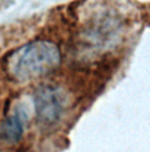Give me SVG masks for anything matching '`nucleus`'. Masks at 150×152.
<instances>
[{
  "label": "nucleus",
  "mask_w": 150,
  "mask_h": 152,
  "mask_svg": "<svg viewBox=\"0 0 150 152\" xmlns=\"http://www.w3.org/2000/svg\"><path fill=\"white\" fill-rule=\"evenodd\" d=\"M61 64V52L56 44L48 40H34L9 53L6 71L18 83L43 77Z\"/></svg>",
  "instance_id": "1"
},
{
  "label": "nucleus",
  "mask_w": 150,
  "mask_h": 152,
  "mask_svg": "<svg viewBox=\"0 0 150 152\" xmlns=\"http://www.w3.org/2000/svg\"><path fill=\"white\" fill-rule=\"evenodd\" d=\"M33 102L38 121L43 126H53L65 112L67 97L62 88L52 84H45L35 90Z\"/></svg>",
  "instance_id": "2"
},
{
  "label": "nucleus",
  "mask_w": 150,
  "mask_h": 152,
  "mask_svg": "<svg viewBox=\"0 0 150 152\" xmlns=\"http://www.w3.org/2000/svg\"><path fill=\"white\" fill-rule=\"evenodd\" d=\"M25 121H26V112L21 107H18L13 113L7 115L2 120L0 126L1 140L7 144L18 143L24 134Z\"/></svg>",
  "instance_id": "3"
}]
</instances>
